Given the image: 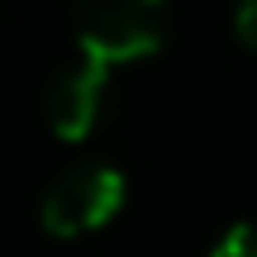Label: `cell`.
I'll return each instance as SVG.
<instances>
[{"instance_id": "1", "label": "cell", "mask_w": 257, "mask_h": 257, "mask_svg": "<svg viewBox=\"0 0 257 257\" xmlns=\"http://www.w3.org/2000/svg\"><path fill=\"white\" fill-rule=\"evenodd\" d=\"M167 34H172V15L157 0L81 5L76 10V29H72V53H67V62L53 72V81L43 91L48 128L62 143L91 138L105 105H110L114 72L162 53Z\"/></svg>"}, {"instance_id": "3", "label": "cell", "mask_w": 257, "mask_h": 257, "mask_svg": "<svg viewBox=\"0 0 257 257\" xmlns=\"http://www.w3.org/2000/svg\"><path fill=\"white\" fill-rule=\"evenodd\" d=\"M210 257H257V224H252V219L229 224V229L214 238Z\"/></svg>"}, {"instance_id": "2", "label": "cell", "mask_w": 257, "mask_h": 257, "mask_svg": "<svg viewBox=\"0 0 257 257\" xmlns=\"http://www.w3.org/2000/svg\"><path fill=\"white\" fill-rule=\"evenodd\" d=\"M128 205V176L114 162H72L38 195V224L48 238H86L110 229Z\"/></svg>"}, {"instance_id": "4", "label": "cell", "mask_w": 257, "mask_h": 257, "mask_svg": "<svg viewBox=\"0 0 257 257\" xmlns=\"http://www.w3.org/2000/svg\"><path fill=\"white\" fill-rule=\"evenodd\" d=\"M233 38H238L248 53H257V0L243 10H233Z\"/></svg>"}]
</instances>
